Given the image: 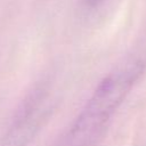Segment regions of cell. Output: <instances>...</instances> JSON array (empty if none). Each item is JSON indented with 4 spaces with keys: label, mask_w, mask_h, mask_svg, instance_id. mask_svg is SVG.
Masks as SVG:
<instances>
[{
    "label": "cell",
    "mask_w": 146,
    "mask_h": 146,
    "mask_svg": "<svg viewBox=\"0 0 146 146\" xmlns=\"http://www.w3.org/2000/svg\"><path fill=\"white\" fill-rule=\"evenodd\" d=\"M143 71L144 63L132 60L108 73L82 107L60 146H95Z\"/></svg>",
    "instance_id": "obj_1"
},
{
    "label": "cell",
    "mask_w": 146,
    "mask_h": 146,
    "mask_svg": "<svg viewBox=\"0 0 146 146\" xmlns=\"http://www.w3.org/2000/svg\"><path fill=\"white\" fill-rule=\"evenodd\" d=\"M51 112V98L48 87L36 86L18 107L8 127L2 146H27L43 125Z\"/></svg>",
    "instance_id": "obj_2"
},
{
    "label": "cell",
    "mask_w": 146,
    "mask_h": 146,
    "mask_svg": "<svg viewBox=\"0 0 146 146\" xmlns=\"http://www.w3.org/2000/svg\"><path fill=\"white\" fill-rule=\"evenodd\" d=\"M105 0H86V2L89 5V6H91V7H95V6H98V5H100V3H103Z\"/></svg>",
    "instance_id": "obj_3"
}]
</instances>
